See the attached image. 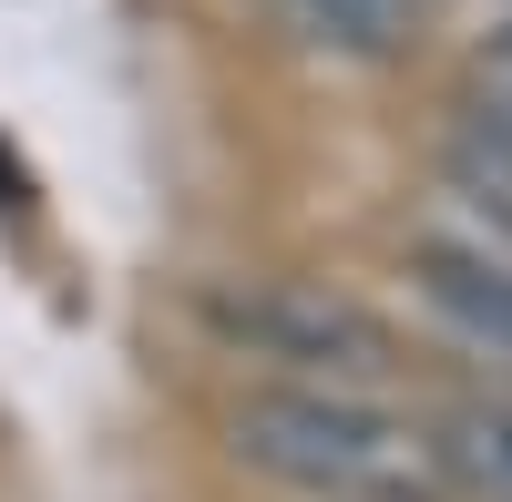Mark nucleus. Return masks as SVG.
<instances>
[{"mask_svg": "<svg viewBox=\"0 0 512 502\" xmlns=\"http://www.w3.org/2000/svg\"><path fill=\"white\" fill-rule=\"evenodd\" d=\"M431 502H472V492H451V482H441V492H431Z\"/></svg>", "mask_w": 512, "mask_h": 502, "instance_id": "6e6552de", "label": "nucleus"}, {"mask_svg": "<svg viewBox=\"0 0 512 502\" xmlns=\"http://www.w3.org/2000/svg\"><path fill=\"white\" fill-rule=\"evenodd\" d=\"M205 328L216 349L246 359L256 380H338V390H390L410 349L400 328L379 318L349 287H318V277H236V287H205Z\"/></svg>", "mask_w": 512, "mask_h": 502, "instance_id": "f03ea898", "label": "nucleus"}, {"mask_svg": "<svg viewBox=\"0 0 512 502\" xmlns=\"http://www.w3.org/2000/svg\"><path fill=\"white\" fill-rule=\"evenodd\" d=\"M420 11H431V0H277V21L308 41V52H328V62H390L420 31Z\"/></svg>", "mask_w": 512, "mask_h": 502, "instance_id": "423d86ee", "label": "nucleus"}, {"mask_svg": "<svg viewBox=\"0 0 512 502\" xmlns=\"http://www.w3.org/2000/svg\"><path fill=\"white\" fill-rule=\"evenodd\" d=\"M226 451L297 502H431L441 451L390 390L338 380H246L226 400Z\"/></svg>", "mask_w": 512, "mask_h": 502, "instance_id": "f257e3e1", "label": "nucleus"}, {"mask_svg": "<svg viewBox=\"0 0 512 502\" xmlns=\"http://www.w3.org/2000/svg\"><path fill=\"white\" fill-rule=\"evenodd\" d=\"M431 175H441V205L461 226H482V236L512 246V113L461 103L451 134H441V154H431Z\"/></svg>", "mask_w": 512, "mask_h": 502, "instance_id": "20e7f679", "label": "nucleus"}, {"mask_svg": "<svg viewBox=\"0 0 512 502\" xmlns=\"http://www.w3.org/2000/svg\"><path fill=\"white\" fill-rule=\"evenodd\" d=\"M441 451V482L472 492V502H512V390H472L431 421Z\"/></svg>", "mask_w": 512, "mask_h": 502, "instance_id": "39448f33", "label": "nucleus"}, {"mask_svg": "<svg viewBox=\"0 0 512 502\" xmlns=\"http://www.w3.org/2000/svg\"><path fill=\"white\" fill-rule=\"evenodd\" d=\"M472 103L512 113V21H492V31H482V52H472Z\"/></svg>", "mask_w": 512, "mask_h": 502, "instance_id": "0eeeda50", "label": "nucleus"}, {"mask_svg": "<svg viewBox=\"0 0 512 502\" xmlns=\"http://www.w3.org/2000/svg\"><path fill=\"white\" fill-rule=\"evenodd\" d=\"M400 277H410V308L431 318L441 339H461L472 359L512 369V246L502 236L441 216V226H420L400 246Z\"/></svg>", "mask_w": 512, "mask_h": 502, "instance_id": "7ed1b4c3", "label": "nucleus"}]
</instances>
